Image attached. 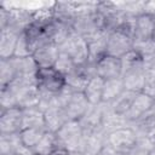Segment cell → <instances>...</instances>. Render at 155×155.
Wrapping results in <instances>:
<instances>
[{
  "instance_id": "6da1fadb",
  "label": "cell",
  "mask_w": 155,
  "mask_h": 155,
  "mask_svg": "<svg viewBox=\"0 0 155 155\" xmlns=\"http://www.w3.org/2000/svg\"><path fill=\"white\" fill-rule=\"evenodd\" d=\"M35 78L41 97H53L65 87V76L54 67L39 68Z\"/></svg>"
},
{
  "instance_id": "7a4b0ae2",
  "label": "cell",
  "mask_w": 155,
  "mask_h": 155,
  "mask_svg": "<svg viewBox=\"0 0 155 155\" xmlns=\"http://www.w3.org/2000/svg\"><path fill=\"white\" fill-rule=\"evenodd\" d=\"M107 145L121 154H127L137 147L138 136L131 126L117 128L107 134Z\"/></svg>"
},
{
  "instance_id": "3957f363",
  "label": "cell",
  "mask_w": 155,
  "mask_h": 155,
  "mask_svg": "<svg viewBox=\"0 0 155 155\" xmlns=\"http://www.w3.org/2000/svg\"><path fill=\"white\" fill-rule=\"evenodd\" d=\"M56 134L59 147L69 151H79L85 137V132L78 120H69Z\"/></svg>"
},
{
  "instance_id": "277c9868",
  "label": "cell",
  "mask_w": 155,
  "mask_h": 155,
  "mask_svg": "<svg viewBox=\"0 0 155 155\" xmlns=\"http://www.w3.org/2000/svg\"><path fill=\"white\" fill-rule=\"evenodd\" d=\"M59 51L67 54L76 67L85 64L88 61V45L87 40L74 31L70 36L59 46Z\"/></svg>"
},
{
  "instance_id": "5b68a950",
  "label": "cell",
  "mask_w": 155,
  "mask_h": 155,
  "mask_svg": "<svg viewBox=\"0 0 155 155\" xmlns=\"http://www.w3.org/2000/svg\"><path fill=\"white\" fill-rule=\"evenodd\" d=\"M155 103V98L150 97L149 94L144 93V92H139L136 94L130 110L125 114V117L128 122V125L131 126L134 122H138L139 120H142L143 117H145L147 115L150 114V111L153 110Z\"/></svg>"
},
{
  "instance_id": "8992f818",
  "label": "cell",
  "mask_w": 155,
  "mask_h": 155,
  "mask_svg": "<svg viewBox=\"0 0 155 155\" xmlns=\"http://www.w3.org/2000/svg\"><path fill=\"white\" fill-rule=\"evenodd\" d=\"M134 40L119 30H115L109 34L108 44H107V54L114 56L116 58H121L124 54L133 50Z\"/></svg>"
},
{
  "instance_id": "52a82bcc",
  "label": "cell",
  "mask_w": 155,
  "mask_h": 155,
  "mask_svg": "<svg viewBox=\"0 0 155 155\" xmlns=\"http://www.w3.org/2000/svg\"><path fill=\"white\" fill-rule=\"evenodd\" d=\"M22 130V109L13 107L1 110L0 114V134L18 133Z\"/></svg>"
},
{
  "instance_id": "ba28073f",
  "label": "cell",
  "mask_w": 155,
  "mask_h": 155,
  "mask_svg": "<svg viewBox=\"0 0 155 155\" xmlns=\"http://www.w3.org/2000/svg\"><path fill=\"white\" fill-rule=\"evenodd\" d=\"M96 75L101 79L110 80L121 78V61L110 54H105L96 62Z\"/></svg>"
},
{
  "instance_id": "9c48e42d",
  "label": "cell",
  "mask_w": 155,
  "mask_h": 155,
  "mask_svg": "<svg viewBox=\"0 0 155 155\" xmlns=\"http://www.w3.org/2000/svg\"><path fill=\"white\" fill-rule=\"evenodd\" d=\"M44 121L46 131L56 133L69 121V119L64 108L51 105L44 111Z\"/></svg>"
},
{
  "instance_id": "30bf717a",
  "label": "cell",
  "mask_w": 155,
  "mask_h": 155,
  "mask_svg": "<svg viewBox=\"0 0 155 155\" xmlns=\"http://www.w3.org/2000/svg\"><path fill=\"white\" fill-rule=\"evenodd\" d=\"M59 54H61L59 46L51 42L39 47L33 53L31 57L34 58L39 68H50V67H54Z\"/></svg>"
},
{
  "instance_id": "8fae6325",
  "label": "cell",
  "mask_w": 155,
  "mask_h": 155,
  "mask_svg": "<svg viewBox=\"0 0 155 155\" xmlns=\"http://www.w3.org/2000/svg\"><path fill=\"white\" fill-rule=\"evenodd\" d=\"M109 34L104 30H99L93 36L87 39L88 45V62L94 63L107 54V44Z\"/></svg>"
},
{
  "instance_id": "7c38bea8",
  "label": "cell",
  "mask_w": 155,
  "mask_h": 155,
  "mask_svg": "<svg viewBox=\"0 0 155 155\" xmlns=\"http://www.w3.org/2000/svg\"><path fill=\"white\" fill-rule=\"evenodd\" d=\"M90 107H91V104L88 103L84 92H76V93H73V96L70 97L69 102L67 103L64 110H65L69 120L79 121L86 114V111L88 110Z\"/></svg>"
},
{
  "instance_id": "4fadbf2b",
  "label": "cell",
  "mask_w": 155,
  "mask_h": 155,
  "mask_svg": "<svg viewBox=\"0 0 155 155\" xmlns=\"http://www.w3.org/2000/svg\"><path fill=\"white\" fill-rule=\"evenodd\" d=\"M19 35H21L19 33L10 28L1 29V34H0V58L1 59H10L13 57Z\"/></svg>"
},
{
  "instance_id": "5bb4252c",
  "label": "cell",
  "mask_w": 155,
  "mask_h": 155,
  "mask_svg": "<svg viewBox=\"0 0 155 155\" xmlns=\"http://www.w3.org/2000/svg\"><path fill=\"white\" fill-rule=\"evenodd\" d=\"M124 87L127 91L139 93L144 88V82H145V69L144 68H137L132 69L130 71H126L125 74L121 75Z\"/></svg>"
},
{
  "instance_id": "9a60e30c",
  "label": "cell",
  "mask_w": 155,
  "mask_h": 155,
  "mask_svg": "<svg viewBox=\"0 0 155 155\" xmlns=\"http://www.w3.org/2000/svg\"><path fill=\"white\" fill-rule=\"evenodd\" d=\"M154 31V15L140 13L136 18V30H134V41H143L153 39Z\"/></svg>"
},
{
  "instance_id": "2e32d148",
  "label": "cell",
  "mask_w": 155,
  "mask_h": 155,
  "mask_svg": "<svg viewBox=\"0 0 155 155\" xmlns=\"http://www.w3.org/2000/svg\"><path fill=\"white\" fill-rule=\"evenodd\" d=\"M103 87H104V80L101 79L99 76L96 75L88 80V82L84 90V94L91 105H97V104L102 103Z\"/></svg>"
},
{
  "instance_id": "e0dca14e",
  "label": "cell",
  "mask_w": 155,
  "mask_h": 155,
  "mask_svg": "<svg viewBox=\"0 0 155 155\" xmlns=\"http://www.w3.org/2000/svg\"><path fill=\"white\" fill-rule=\"evenodd\" d=\"M124 91H125V87L121 78L105 80L104 87H103V94H102V103L111 104Z\"/></svg>"
},
{
  "instance_id": "ac0fdd59",
  "label": "cell",
  "mask_w": 155,
  "mask_h": 155,
  "mask_svg": "<svg viewBox=\"0 0 155 155\" xmlns=\"http://www.w3.org/2000/svg\"><path fill=\"white\" fill-rule=\"evenodd\" d=\"M30 127H45L44 111L38 107L22 109V130Z\"/></svg>"
},
{
  "instance_id": "d6986e66",
  "label": "cell",
  "mask_w": 155,
  "mask_h": 155,
  "mask_svg": "<svg viewBox=\"0 0 155 155\" xmlns=\"http://www.w3.org/2000/svg\"><path fill=\"white\" fill-rule=\"evenodd\" d=\"M57 148H59L57 134L50 131H46L40 142L33 148V151L35 155H50L52 154Z\"/></svg>"
},
{
  "instance_id": "ffe728a7",
  "label": "cell",
  "mask_w": 155,
  "mask_h": 155,
  "mask_svg": "<svg viewBox=\"0 0 155 155\" xmlns=\"http://www.w3.org/2000/svg\"><path fill=\"white\" fill-rule=\"evenodd\" d=\"M24 145L21 142L19 132L18 133H11V134H1L0 140V149L1 155H15L19 154Z\"/></svg>"
},
{
  "instance_id": "44dd1931",
  "label": "cell",
  "mask_w": 155,
  "mask_h": 155,
  "mask_svg": "<svg viewBox=\"0 0 155 155\" xmlns=\"http://www.w3.org/2000/svg\"><path fill=\"white\" fill-rule=\"evenodd\" d=\"M46 128L45 127H30V128H23L19 132L21 142L25 148L33 149L42 138L45 134Z\"/></svg>"
},
{
  "instance_id": "7402d4cb",
  "label": "cell",
  "mask_w": 155,
  "mask_h": 155,
  "mask_svg": "<svg viewBox=\"0 0 155 155\" xmlns=\"http://www.w3.org/2000/svg\"><path fill=\"white\" fill-rule=\"evenodd\" d=\"M136 94H137L136 92H131V91L125 90L111 104H109V108H110L114 113L125 116V114L130 110L131 104H132V102H133Z\"/></svg>"
},
{
  "instance_id": "603a6c76",
  "label": "cell",
  "mask_w": 155,
  "mask_h": 155,
  "mask_svg": "<svg viewBox=\"0 0 155 155\" xmlns=\"http://www.w3.org/2000/svg\"><path fill=\"white\" fill-rule=\"evenodd\" d=\"M120 61H121V75L125 74L126 71L132 70V69L144 68L143 67V58L134 50H131L130 52L124 54L120 58Z\"/></svg>"
},
{
  "instance_id": "cb8c5ba5",
  "label": "cell",
  "mask_w": 155,
  "mask_h": 155,
  "mask_svg": "<svg viewBox=\"0 0 155 155\" xmlns=\"http://www.w3.org/2000/svg\"><path fill=\"white\" fill-rule=\"evenodd\" d=\"M17 78L16 69L11 59H1L0 62V85L1 87L7 86Z\"/></svg>"
},
{
  "instance_id": "d4e9b609",
  "label": "cell",
  "mask_w": 155,
  "mask_h": 155,
  "mask_svg": "<svg viewBox=\"0 0 155 155\" xmlns=\"http://www.w3.org/2000/svg\"><path fill=\"white\" fill-rule=\"evenodd\" d=\"M133 50L136 52H138L143 59L155 57V40L148 39V40H143V41H134Z\"/></svg>"
},
{
  "instance_id": "484cf974",
  "label": "cell",
  "mask_w": 155,
  "mask_h": 155,
  "mask_svg": "<svg viewBox=\"0 0 155 155\" xmlns=\"http://www.w3.org/2000/svg\"><path fill=\"white\" fill-rule=\"evenodd\" d=\"M54 68L59 73H62L64 76H67V75L71 74L76 69V65L67 54L61 52V54H59V57H58V59H57V62L54 64Z\"/></svg>"
},
{
  "instance_id": "4316f807",
  "label": "cell",
  "mask_w": 155,
  "mask_h": 155,
  "mask_svg": "<svg viewBox=\"0 0 155 155\" xmlns=\"http://www.w3.org/2000/svg\"><path fill=\"white\" fill-rule=\"evenodd\" d=\"M0 105H1V110L17 107L16 96H15V93H13L8 87H2V88H1V93H0Z\"/></svg>"
},
{
  "instance_id": "83f0119b",
  "label": "cell",
  "mask_w": 155,
  "mask_h": 155,
  "mask_svg": "<svg viewBox=\"0 0 155 155\" xmlns=\"http://www.w3.org/2000/svg\"><path fill=\"white\" fill-rule=\"evenodd\" d=\"M13 57H18V58H24V57H31V51L28 44V40L25 38L24 31L19 35L17 45H16V50H15V54Z\"/></svg>"
},
{
  "instance_id": "f1b7e54d",
  "label": "cell",
  "mask_w": 155,
  "mask_h": 155,
  "mask_svg": "<svg viewBox=\"0 0 155 155\" xmlns=\"http://www.w3.org/2000/svg\"><path fill=\"white\" fill-rule=\"evenodd\" d=\"M142 92L155 98V67L145 69V82Z\"/></svg>"
},
{
  "instance_id": "f546056e",
  "label": "cell",
  "mask_w": 155,
  "mask_h": 155,
  "mask_svg": "<svg viewBox=\"0 0 155 155\" xmlns=\"http://www.w3.org/2000/svg\"><path fill=\"white\" fill-rule=\"evenodd\" d=\"M98 155H126V154H121V153H117L116 150H114L113 148H110L109 145H104V148L99 151Z\"/></svg>"
},
{
  "instance_id": "4dcf8cb0",
  "label": "cell",
  "mask_w": 155,
  "mask_h": 155,
  "mask_svg": "<svg viewBox=\"0 0 155 155\" xmlns=\"http://www.w3.org/2000/svg\"><path fill=\"white\" fill-rule=\"evenodd\" d=\"M70 155H84V154L80 151H70Z\"/></svg>"
},
{
  "instance_id": "1f68e13d",
  "label": "cell",
  "mask_w": 155,
  "mask_h": 155,
  "mask_svg": "<svg viewBox=\"0 0 155 155\" xmlns=\"http://www.w3.org/2000/svg\"><path fill=\"white\" fill-rule=\"evenodd\" d=\"M149 155H155V147L149 150Z\"/></svg>"
},
{
  "instance_id": "d6a6232c",
  "label": "cell",
  "mask_w": 155,
  "mask_h": 155,
  "mask_svg": "<svg viewBox=\"0 0 155 155\" xmlns=\"http://www.w3.org/2000/svg\"><path fill=\"white\" fill-rule=\"evenodd\" d=\"M153 39L155 40V15H154V31H153Z\"/></svg>"
},
{
  "instance_id": "836d02e7",
  "label": "cell",
  "mask_w": 155,
  "mask_h": 155,
  "mask_svg": "<svg viewBox=\"0 0 155 155\" xmlns=\"http://www.w3.org/2000/svg\"><path fill=\"white\" fill-rule=\"evenodd\" d=\"M15 155H21V154H15Z\"/></svg>"
}]
</instances>
